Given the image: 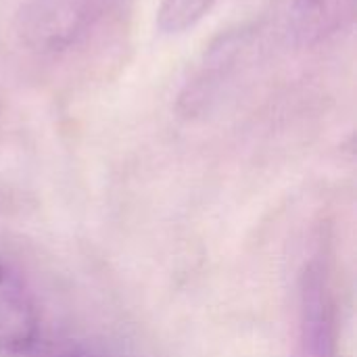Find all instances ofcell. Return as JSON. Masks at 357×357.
Returning a JSON list of instances; mask_svg holds the SVG:
<instances>
[{"instance_id": "obj_1", "label": "cell", "mask_w": 357, "mask_h": 357, "mask_svg": "<svg viewBox=\"0 0 357 357\" xmlns=\"http://www.w3.org/2000/svg\"><path fill=\"white\" fill-rule=\"evenodd\" d=\"M105 0H23L17 36L36 54H59L79 42Z\"/></svg>"}, {"instance_id": "obj_2", "label": "cell", "mask_w": 357, "mask_h": 357, "mask_svg": "<svg viewBox=\"0 0 357 357\" xmlns=\"http://www.w3.org/2000/svg\"><path fill=\"white\" fill-rule=\"evenodd\" d=\"M297 357H341L335 287L320 257H314L299 278Z\"/></svg>"}, {"instance_id": "obj_3", "label": "cell", "mask_w": 357, "mask_h": 357, "mask_svg": "<svg viewBox=\"0 0 357 357\" xmlns=\"http://www.w3.org/2000/svg\"><path fill=\"white\" fill-rule=\"evenodd\" d=\"M249 48L251 31L247 29L230 31L222 36L213 46H209L203 61L199 63V69L186 82L180 94V107H184L186 113H199L207 109L238 73Z\"/></svg>"}, {"instance_id": "obj_4", "label": "cell", "mask_w": 357, "mask_h": 357, "mask_svg": "<svg viewBox=\"0 0 357 357\" xmlns=\"http://www.w3.org/2000/svg\"><path fill=\"white\" fill-rule=\"evenodd\" d=\"M40 341V312L21 274L0 259V351L31 354Z\"/></svg>"}, {"instance_id": "obj_5", "label": "cell", "mask_w": 357, "mask_h": 357, "mask_svg": "<svg viewBox=\"0 0 357 357\" xmlns=\"http://www.w3.org/2000/svg\"><path fill=\"white\" fill-rule=\"evenodd\" d=\"M356 17V0H291L289 33L297 46L314 48L345 31Z\"/></svg>"}, {"instance_id": "obj_6", "label": "cell", "mask_w": 357, "mask_h": 357, "mask_svg": "<svg viewBox=\"0 0 357 357\" xmlns=\"http://www.w3.org/2000/svg\"><path fill=\"white\" fill-rule=\"evenodd\" d=\"M218 0H163L157 10V27L163 33H182L195 27Z\"/></svg>"}, {"instance_id": "obj_7", "label": "cell", "mask_w": 357, "mask_h": 357, "mask_svg": "<svg viewBox=\"0 0 357 357\" xmlns=\"http://www.w3.org/2000/svg\"><path fill=\"white\" fill-rule=\"evenodd\" d=\"M50 357H107L102 351L88 347V345H67L63 349H59L54 356Z\"/></svg>"}]
</instances>
